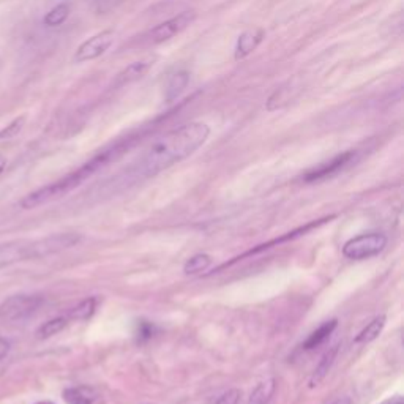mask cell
I'll return each instance as SVG.
<instances>
[{
  "mask_svg": "<svg viewBox=\"0 0 404 404\" xmlns=\"http://www.w3.org/2000/svg\"><path fill=\"white\" fill-rule=\"evenodd\" d=\"M210 136V126L204 122H191L180 128L157 137L136 163L135 172L139 177H153L185 158L193 155L205 144Z\"/></svg>",
  "mask_w": 404,
  "mask_h": 404,
  "instance_id": "cell-1",
  "label": "cell"
},
{
  "mask_svg": "<svg viewBox=\"0 0 404 404\" xmlns=\"http://www.w3.org/2000/svg\"><path fill=\"white\" fill-rule=\"evenodd\" d=\"M128 146H130V141H126V142H120V144H115L113 147L104 148L103 152H100L98 155H95L90 161L82 164L81 168H78L76 171H73L71 174L65 175V177L58 179L57 182H52L49 185H46V187L38 188L36 191H34V193L25 196V198L21 201V207L27 210L35 209V207L43 205L46 204V202L62 198V196L71 193L73 190L81 187V185L92 177L93 174H97L98 171H101V169L108 166L111 161H114L120 153H124L126 148H128Z\"/></svg>",
  "mask_w": 404,
  "mask_h": 404,
  "instance_id": "cell-2",
  "label": "cell"
},
{
  "mask_svg": "<svg viewBox=\"0 0 404 404\" xmlns=\"http://www.w3.org/2000/svg\"><path fill=\"white\" fill-rule=\"evenodd\" d=\"M196 19V14L193 12H183L174 18L164 21V23L155 25V27L147 30L146 34L139 36L136 46L139 47H150L161 45L164 41H169L174 36L182 34L185 29H188V25Z\"/></svg>",
  "mask_w": 404,
  "mask_h": 404,
  "instance_id": "cell-3",
  "label": "cell"
},
{
  "mask_svg": "<svg viewBox=\"0 0 404 404\" xmlns=\"http://www.w3.org/2000/svg\"><path fill=\"white\" fill-rule=\"evenodd\" d=\"M387 247V237L379 232L360 234L350 238L343 247L344 258L352 260H365L377 256Z\"/></svg>",
  "mask_w": 404,
  "mask_h": 404,
  "instance_id": "cell-4",
  "label": "cell"
},
{
  "mask_svg": "<svg viewBox=\"0 0 404 404\" xmlns=\"http://www.w3.org/2000/svg\"><path fill=\"white\" fill-rule=\"evenodd\" d=\"M45 299L36 294H16L8 297L2 305H0V319L2 321H21L34 315L43 305Z\"/></svg>",
  "mask_w": 404,
  "mask_h": 404,
  "instance_id": "cell-5",
  "label": "cell"
},
{
  "mask_svg": "<svg viewBox=\"0 0 404 404\" xmlns=\"http://www.w3.org/2000/svg\"><path fill=\"white\" fill-rule=\"evenodd\" d=\"M79 240H81V237L71 232L54 234V236L36 238V240H32V259H40L60 253L63 249L74 247Z\"/></svg>",
  "mask_w": 404,
  "mask_h": 404,
  "instance_id": "cell-6",
  "label": "cell"
},
{
  "mask_svg": "<svg viewBox=\"0 0 404 404\" xmlns=\"http://www.w3.org/2000/svg\"><path fill=\"white\" fill-rule=\"evenodd\" d=\"M114 43V30H103L100 34L90 36L89 40L78 47L74 60L78 63L95 60L104 54Z\"/></svg>",
  "mask_w": 404,
  "mask_h": 404,
  "instance_id": "cell-7",
  "label": "cell"
},
{
  "mask_svg": "<svg viewBox=\"0 0 404 404\" xmlns=\"http://www.w3.org/2000/svg\"><path fill=\"white\" fill-rule=\"evenodd\" d=\"M355 158V152H344L341 155H337L332 158L330 161L319 164L317 168L311 169L308 171L305 175H303V180L308 183H315V182H321V180L330 179L333 175H337L346 169L350 163L354 161Z\"/></svg>",
  "mask_w": 404,
  "mask_h": 404,
  "instance_id": "cell-8",
  "label": "cell"
},
{
  "mask_svg": "<svg viewBox=\"0 0 404 404\" xmlns=\"http://www.w3.org/2000/svg\"><path fill=\"white\" fill-rule=\"evenodd\" d=\"M32 259V240H16L0 245V269Z\"/></svg>",
  "mask_w": 404,
  "mask_h": 404,
  "instance_id": "cell-9",
  "label": "cell"
},
{
  "mask_svg": "<svg viewBox=\"0 0 404 404\" xmlns=\"http://www.w3.org/2000/svg\"><path fill=\"white\" fill-rule=\"evenodd\" d=\"M158 60V56H147L141 60L133 62L131 65H128L125 70H122L119 74H117L115 81H114V87H124L126 84L136 82L139 81L146 76V74L152 70V67L155 65V62Z\"/></svg>",
  "mask_w": 404,
  "mask_h": 404,
  "instance_id": "cell-10",
  "label": "cell"
},
{
  "mask_svg": "<svg viewBox=\"0 0 404 404\" xmlns=\"http://www.w3.org/2000/svg\"><path fill=\"white\" fill-rule=\"evenodd\" d=\"M264 40V30L262 29H254L247 30L238 36L237 47H236V58H243L256 51V47L260 45V41Z\"/></svg>",
  "mask_w": 404,
  "mask_h": 404,
  "instance_id": "cell-11",
  "label": "cell"
},
{
  "mask_svg": "<svg viewBox=\"0 0 404 404\" xmlns=\"http://www.w3.org/2000/svg\"><path fill=\"white\" fill-rule=\"evenodd\" d=\"M338 350H339V344H333L332 348H328L326 350V354L322 355L321 361H319L315 373H313L311 379H310V387L311 389H315L321 382L326 379V376L330 373L332 366L335 363V360H337V355H338Z\"/></svg>",
  "mask_w": 404,
  "mask_h": 404,
  "instance_id": "cell-12",
  "label": "cell"
},
{
  "mask_svg": "<svg viewBox=\"0 0 404 404\" xmlns=\"http://www.w3.org/2000/svg\"><path fill=\"white\" fill-rule=\"evenodd\" d=\"M97 398V392L89 385L70 387V389L63 392V400L67 404H93Z\"/></svg>",
  "mask_w": 404,
  "mask_h": 404,
  "instance_id": "cell-13",
  "label": "cell"
},
{
  "mask_svg": "<svg viewBox=\"0 0 404 404\" xmlns=\"http://www.w3.org/2000/svg\"><path fill=\"white\" fill-rule=\"evenodd\" d=\"M338 327V321L337 319H332V321H327L324 322L321 327L316 328L315 332H313L305 343H303V349L305 350H313L319 346H322L324 343L327 341L328 338H330V335L335 332V328Z\"/></svg>",
  "mask_w": 404,
  "mask_h": 404,
  "instance_id": "cell-14",
  "label": "cell"
},
{
  "mask_svg": "<svg viewBox=\"0 0 404 404\" xmlns=\"http://www.w3.org/2000/svg\"><path fill=\"white\" fill-rule=\"evenodd\" d=\"M190 82V74L187 71H177L172 74L168 81L166 87V101L171 103V101L177 100L185 89H187Z\"/></svg>",
  "mask_w": 404,
  "mask_h": 404,
  "instance_id": "cell-15",
  "label": "cell"
},
{
  "mask_svg": "<svg viewBox=\"0 0 404 404\" xmlns=\"http://www.w3.org/2000/svg\"><path fill=\"white\" fill-rule=\"evenodd\" d=\"M384 326H385V316L384 315L376 316L373 321H371L368 326H366L363 330L355 337V343L366 344V343L374 341V339L382 333V330H384Z\"/></svg>",
  "mask_w": 404,
  "mask_h": 404,
  "instance_id": "cell-16",
  "label": "cell"
},
{
  "mask_svg": "<svg viewBox=\"0 0 404 404\" xmlns=\"http://www.w3.org/2000/svg\"><path fill=\"white\" fill-rule=\"evenodd\" d=\"M276 390V381L275 379H267L256 387L253 390L251 396H249L248 404H267L272 400L273 393Z\"/></svg>",
  "mask_w": 404,
  "mask_h": 404,
  "instance_id": "cell-17",
  "label": "cell"
},
{
  "mask_svg": "<svg viewBox=\"0 0 404 404\" xmlns=\"http://www.w3.org/2000/svg\"><path fill=\"white\" fill-rule=\"evenodd\" d=\"M70 12H71L70 3L67 2L58 3L51 10V12L46 13V16L43 18V24L47 25V27H57V25H62L68 19Z\"/></svg>",
  "mask_w": 404,
  "mask_h": 404,
  "instance_id": "cell-18",
  "label": "cell"
},
{
  "mask_svg": "<svg viewBox=\"0 0 404 404\" xmlns=\"http://www.w3.org/2000/svg\"><path fill=\"white\" fill-rule=\"evenodd\" d=\"M68 326V319L67 317H54L46 321L43 326H41L38 330H36V337L40 339H46L54 337V335L60 333L63 328Z\"/></svg>",
  "mask_w": 404,
  "mask_h": 404,
  "instance_id": "cell-19",
  "label": "cell"
},
{
  "mask_svg": "<svg viewBox=\"0 0 404 404\" xmlns=\"http://www.w3.org/2000/svg\"><path fill=\"white\" fill-rule=\"evenodd\" d=\"M212 258L209 254H194L193 258H190L183 265V272L187 275H198L201 272H205L210 267Z\"/></svg>",
  "mask_w": 404,
  "mask_h": 404,
  "instance_id": "cell-20",
  "label": "cell"
},
{
  "mask_svg": "<svg viewBox=\"0 0 404 404\" xmlns=\"http://www.w3.org/2000/svg\"><path fill=\"white\" fill-rule=\"evenodd\" d=\"M95 308H97V300L93 297H89V299L82 300L73 308L70 311V319H74V321H87L89 317H92Z\"/></svg>",
  "mask_w": 404,
  "mask_h": 404,
  "instance_id": "cell-21",
  "label": "cell"
},
{
  "mask_svg": "<svg viewBox=\"0 0 404 404\" xmlns=\"http://www.w3.org/2000/svg\"><path fill=\"white\" fill-rule=\"evenodd\" d=\"M24 124H25V115H21L18 117V119H14L8 126H5V128L0 130V141L12 139V137H14L21 130H23Z\"/></svg>",
  "mask_w": 404,
  "mask_h": 404,
  "instance_id": "cell-22",
  "label": "cell"
},
{
  "mask_svg": "<svg viewBox=\"0 0 404 404\" xmlns=\"http://www.w3.org/2000/svg\"><path fill=\"white\" fill-rule=\"evenodd\" d=\"M240 396H242L240 390H237V389L227 390L226 393H223V395L218 398L215 404H238V401H240Z\"/></svg>",
  "mask_w": 404,
  "mask_h": 404,
  "instance_id": "cell-23",
  "label": "cell"
},
{
  "mask_svg": "<svg viewBox=\"0 0 404 404\" xmlns=\"http://www.w3.org/2000/svg\"><path fill=\"white\" fill-rule=\"evenodd\" d=\"M10 352V341L0 337V360H3Z\"/></svg>",
  "mask_w": 404,
  "mask_h": 404,
  "instance_id": "cell-24",
  "label": "cell"
},
{
  "mask_svg": "<svg viewBox=\"0 0 404 404\" xmlns=\"http://www.w3.org/2000/svg\"><path fill=\"white\" fill-rule=\"evenodd\" d=\"M381 404H404V401H403V398L400 395H396V396L387 398V400L382 401Z\"/></svg>",
  "mask_w": 404,
  "mask_h": 404,
  "instance_id": "cell-25",
  "label": "cell"
},
{
  "mask_svg": "<svg viewBox=\"0 0 404 404\" xmlns=\"http://www.w3.org/2000/svg\"><path fill=\"white\" fill-rule=\"evenodd\" d=\"M332 404H352V401H350V398L343 396V398H338V400H335Z\"/></svg>",
  "mask_w": 404,
  "mask_h": 404,
  "instance_id": "cell-26",
  "label": "cell"
},
{
  "mask_svg": "<svg viewBox=\"0 0 404 404\" xmlns=\"http://www.w3.org/2000/svg\"><path fill=\"white\" fill-rule=\"evenodd\" d=\"M5 166H7V159H5V157L2 155V153H0V174L3 172Z\"/></svg>",
  "mask_w": 404,
  "mask_h": 404,
  "instance_id": "cell-27",
  "label": "cell"
},
{
  "mask_svg": "<svg viewBox=\"0 0 404 404\" xmlns=\"http://www.w3.org/2000/svg\"><path fill=\"white\" fill-rule=\"evenodd\" d=\"M35 404H54L52 401H38V403H35Z\"/></svg>",
  "mask_w": 404,
  "mask_h": 404,
  "instance_id": "cell-28",
  "label": "cell"
}]
</instances>
